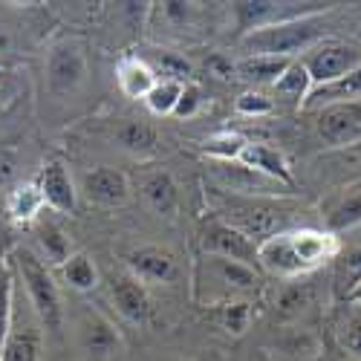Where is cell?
<instances>
[{
	"label": "cell",
	"mask_w": 361,
	"mask_h": 361,
	"mask_svg": "<svg viewBox=\"0 0 361 361\" xmlns=\"http://www.w3.org/2000/svg\"><path fill=\"white\" fill-rule=\"evenodd\" d=\"M338 257V237L326 228H286L257 243V263L275 278H298Z\"/></svg>",
	"instance_id": "6da1fadb"
},
{
	"label": "cell",
	"mask_w": 361,
	"mask_h": 361,
	"mask_svg": "<svg viewBox=\"0 0 361 361\" xmlns=\"http://www.w3.org/2000/svg\"><path fill=\"white\" fill-rule=\"evenodd\" d=\"M260 275L255 266L237 263L228 257L202 255L194 266V298L208 307H228L240 298L255 295L260 289Z\"/></svg>",
	"instance_id": "7a4b0ae2"
},
{
	"label": "cell",
	"mask_w": 361,
	"mask_h": 361,
	"mask_svg": "<svg viewBox=\"0 0 361 361\" xmlns=\"http://www.w3.org/2000/svg\"><path fill=\"white\" fill-rule=\"evenodd\" d=\"M324 38V20L321 15H307L272 26L252 29L240 38V49L249 55H269V58H289L295 61L298 52H310Z\"/></svg>",
	"instance_id": "3957f363"
},
{
	"label": "cell",
	"mask_w": 361,
	"mask_h": 361,
	"mask_svg": "<svg viewBox=\"0 0 361 361\" xmlns=\"http://www.w3.org/2000/svg\"><path fill=\"white\" fill-rule=\"evenodd\" d=\"M15 269L26 286L29 304H32L41 324L47 329H52V333H58V329H61V321H64V307H61V292H58V283L47 269V263L35 252L18 249L15 252Z\"/></svg>",
	"instance_id": "277c9868"
},
{
	"label": "cell",
	"mask_w": 361,
	"mask_h": 361,
	"mask_svg": "<svg viewBox=\"0 0 361 361\" xmlns=\"http://www.w3.org/2000/svg\"><path fill=\"white\" fill-rule=\"evenodd\" d=\"M289 212L275 202L266 200H246V202H234L228 208H223L220 217L226 226L237 228L243 237H249L252 243H263V240L275 237L281 231L289 228Z\"/></svg>",
	"instance_id": "5b68a950"
},
{
	"label": "cell",
	"mask_w": 361,
	"mask_h": 361,
	"mask_svg": "<svg viewBox=\"0 0 361 361\" xmlns=\"http://www.w3.org/2000/svg\"><path fill=\"white\" fill-rule=\"evenodd\" d=\"M300 64L307 67L315 87H324L361 67V47L350 41H321L300 58Z\"/></svg>",
	"instance_id": "8992f818"
},
{
	"label": "cell",
	"mask_w": 361,
	"mask_h": 361,
	"mask_svg": "<svg viewBox=\"0 0 361 361\" xmlns=\"http://www.w3.org/2000/svg\"><path fill=\"white\" fill-rule=\"evenodd\" d=\"M87 81V55L75 41H64L47 55V84L55 96H73Z\"/></svg>",
	"instance_id": "52a82bcc"
},
{
	"label": "cell",
	"mask_w": 361,
	"mask_h": 361,
	"mask_svg": "<svg viewBox=\"0 0 361 361\" xmlns=\"http://www.w3.org/2000/svg\"><path fill=\"white\" fill-rule=\"evenodd\" d=\"M315 128L329 147L361 145V99L321 107Z\"/></svg>",
	"instance_id": "ba28073f"
},
{
	"label": "cell",
	"mask_w": 361,
	"mask_h": 361,
	"mask_svg": "<svg viewBox=\"0 0 361 361\" xmlns=\"http://www.w3.org/2000/svg\"><path fill=\"white\" fill-rule=\"evenodd\" d=\"M326 4H269V0H257V4H234L237 26L243 29V35L260 26H272L295 18H307V15H321Z\"/></svg>",
	"instance_id": "9c48e42d"
},
{
	"label": "cell",
	"mask_w": 361,
	"mask_h": 361,
	"mask_svg": "<svg viewBox=\"0 0 361 361\" xmlns=\"http://www.w3.org/2000/svg\"><path fill=\"white\" fill-rule=\"evenodd\" d=\"M200 246L202 255H214V257H228L237 263L255 266L257 263V243H252L249 237H243L237 228L226 226L223 220L208 223L200 234Z\"/></svg>",
	"instance_id": "30bf717a"
},
{
	"label": "cell",
	"mask_w": 361,
	"mask_h": 361,
	"mask_svg": "<svg viewBox=\"0 0 361 361\" xmlns=\"http://www.w3.org/2000/svg\"><path fill=\"white\" fill-rule=\"evenodd\" d=\"M128 275H133L139 283H173L179 278V260L171 249L162 246H142L128 252Z\"/></svg>",
	"instance_id": "8fae6325"
},
{
	"label": "cell",
	"mask_w": 361,
	"mask_h": 361,
	"mask_svg": "<svg viewBox=\"0 0 361 361\" xmlns=\"http://www.w3.org/2000/svg\"><path fill=\"white\" fill-rule=\"evenodd\" d=\"M81 194L102 208H118L130 200V183L118 168H96L81 176Z\"/></svg>",
	"instance_id": "7c38bea8"
},
{
	"label": "cell",
	"mask_w": 361,
	"mask_h": 361,
	"mask_svg": "<svg viewBox=\"0 0 361 361\" xmlns=\"http://www.w3.org/2000/svg\"><path fill=\"white\" fill-rule=\"evenodd\" d=\"M75 338L78 347L96 358H107L118 350L122 338H118V329L96 310H84L75 321Z\"/></svg>",
	"instance_id": "4fadbf2b"
},
{
	"label": "cell",
	"mask_w": 361,
	"mask_h": 361,
	"mask_svg": "<svg viewBox=\"0 0 361 361\" xmlns=\"http://www.w3.org/2000/svg\"><path fill=\"white\" fill-rule=\"evenodd\" d=\"M110 300L116 312L130 324H145L150 318V295L147 286L139 283L133 275H116L110 281Z\"/></svg>",
	"instance_id": "5bb4252c"
},
{
	"label": "cell",
	"mask_w": 361,
	"mask_h": 361,
	"mask_svg": "<svg viewBox=\"0 0 361 361\" xmlns=\"http://www.w3.org/2000/svg\"><path fill=\"white\" fill-rule=\"evenodd\" d=\"M38 188H41V197H44V205H49L52 212H61V214H70L75 202H78V191L73 185V176L67 171L64 162H47L44 171H41V179H38Z\"/></svg>",
	"instance_id": "9a60e30c"
},
{
	"label": "cell",
	"mask_w": 361,
	"mask_h": 361,
	"mask_svg": "<svg viewBox=\"0 0 361 361\" xmlns=\"http://www.w3.org/2000/svg\"><path fill=\"white\" fill-rule=\"evenodd\" d=\"M240 165H246L252 168L255 173L266 176V179H272V183L283 185V188H292L295 185V179H292V171H289V162L283 159L281 150L275 147H269L263 142H246V147L240 150V157H237Z\"/></svg>",
	"instance_id": "2e32d148"
},
{
	"label": "cell",
	"mask_w": 361,
	"mask_h": 361,
	"mask_svg": "<svg viewBox=\"0 0 361 361\" xmlns=\"http://www.w3.org/2000/svg\"><path fill=\"white\" fill-rule=\"evenodd\" d=\"M324 223L329 234L361 226V185H353L329 200L324 208Z\"/></svg>",
	"instance_id": "e0dca14e"
},
{
	"label": "cell",
	"mask_w": 361,
	"mask_h": 361,
	"mask_svg": "<svg viewBox=\"0 0 361 361\" xmlns=\"http://www.w3.org/2000/svg\"><path fill=\"white\" fill-rule=\"evenodd\" d=\"M214 176L223 183L226 191H240V194H266L269 185H275L272 179H266L260 173H255L252 168L240 165L237 159L234 162H214L212 165Z\"/></svg>",
	"instance_id": "ac0fdd59"
},
{
	"label": "cell",
	"mask_w": 361,
	"mask_h": 361,
	"mask_svg": "<svg viewBox=\"0 0 361 361\" xmlns=\"http://www.w3.org/2000/svg\"><path fill=\"white\" fill-rule=\"evenodd\" d=\"M142 197L150 205V212L171 217L176 212V202H179V188L168 171H154L142 179Z\"/></svg>",
	"instance_id": "d6986e66"
},
{
	"label": "cell",
	"mask_w": 361,
	"mask_h": 361,
	"mask_svg": "<svg viewBox=\"0 0 361 361\" xmlns=\"http://www.w3.org/2000/svg\"><path fill=\"white\" fill-rule=\"evenodd\" d=\"M116 81H118V90H122L128 99H147V93L154 90V84L159 78L147 61L125 58V61H118V67H116Z\"/></svg>",
	"instance_id": "ffe728a7"
},
{
	"label": "cell",
	"mask_w": 361,
	"mask_h": 361,
	"mask_svg": "<svg viewBox=\"0 0 361 361\" xmlns=\"http://www.w3.org/2000/svg\"><path fill=\"white\" fill-rule=\"evenodd\" d=\"M113 139L118 142V147H125L128 154H136V157L154 154L157 145H159L157 128L147 125V122H139V118H122L113 130Z\"/></svg>",
	"instance_id": "44dd1931"
},
{
	"label": "cell",
	"mask_w": 361,
	"mask_h": 361,
	"mask_svg": "<svg viewBox=\"0 0 361 361\" xmlns=\"http://www.w3.org/2000/svg\"><path fill=\"white\" fill-rule=\"evenodd\" d=\"M292 61L289 58H269V55H246L243 61H237L231 67V73H237V78H243L249 84H275L286 67Z\"/></svg>",
	"instance_id": "7402d4cb"
},
{
	"label": "cell",
	"mask_w": 361,
	"mask_h": 361,
	"mask_svg": "<svg viewBox=\"0 0 361 361\" xmlns=\"http://www.w3.org/2000/svg\"><path fill=\"white\" fill-rule=\"evenodd\" d=\"M361 99V67L353 70L350 75L333 81V84H324V87H315L310 90V99L307 104L310 107H326V104H338V102H355Z\"/></svg>",
	"instance_id": "603a6c76"
},
{
	"label": "cell",
	"mask_w": 361,
	"mask_h": 361,
	"mask_svg": "<svg viewBox=\"0 0 361 361\" xmlns=\"http://www.w3.org/2000/svg\"><path fill=\"white\" fill-rule=\"evenodd\" d=\"M61 278H64V283H67L70 289H75V292H90V289L99 286V269H96V263L90 260L87 255L75 252V255H70V257L61 263Z\"/></svg>",
	"instance_id": "cb8c5ba5"
},
{
	"label": "cell",
	"mask_w": 361,
	"mask_h": 361,
	"mask_svg": "<svg viewBox=\"0 0 361 361\" xmlns=\"http://www.w3.org/2000/svg\"><path fill=\"white\" fill-rule=\"evenodd\" d=\"M41 208H44V197H41L38 183H23L20 188H15L9 194V214H12L15 223L35 220Z\"/></svg>",
	"instance_id": "d4e9b609"
},
{
	"label": "cell",
	"mask_w": 361,
	"mask_h": 361,
	"mask_svg": "<svg viewBox=\"0 0 361 361\" xmlns=\"http://www.w3.org/2000/svg\"><path fill=\"white\" fill-rule=\"evenodd\" d=\"M0 353H4V361H41V333L35 326L18 329Z\"/></svg>",
	"instance_id": "484cf974"
},
{
	"label": "cell",
	"mask_w": 361,
	"mask_h": 361,
	"mask_svg": "<svg viewBox=\"0 0 361 361\" xmlns=\"http://www.w3.org/2000/svg\"><path fill=\"white\" fill-rule=\"evenodd\" d=\"M310 87H312V78L307 73V67L300 64V61H292L286 67V73L275 81V90H278V96H283L286 102H304L310 99Z\"/></svg>",
	"instance_id": "4316f807"
},
{
	"label": "cell",
	"mask_w": 361,
	"mask_h": 361,
	"mask_svg": "<svg viewBox=\"0 0 361 361\" xmlns=\"http://www.w3.org/2000/svg\"><path fill=\"white\" fill-rule=\"evenodd\" d=\"M246 147V139L234 133V130H220V133H212L205 142H202V150L212 159L217 162H234L240 157V150Z\"/></svg>",
	"instance_id": "83f0119b"
},
{
	"label": "cell",
	"mask_w": 361,
	"mask_h": 361,
	"mask_svg": "<svg viewBox=\"0 0 361 361\" xmlns=\"http://www.w3.org/2000/svg\"><path fill=\"white\" fill-rule=\"evenodd\" d=\"M38 243H41V249H44V255H47V260L49 263H58L61 266L73 252H70V237L58 228L55 223H41L38 226Z\"/></svg>",
	"instance_id": "f1b7e54d"
},
{
	"label": "cell",
	"mask_w": 361,
	"mask_h": 361,
	"mask_svg": "<svg viewBox=\"0 0 361 361\" xmlns=\"http://www.w3.org/2000/svg\"><path fill=\"white\" fill-rule=\"evenodd\" d=\"M183 87H185V81H165V78H159L154 84V90L147 93V99H145L147 107H150V113H157V116L173 113L179 96H183Z\"/></svg>",
	"instance_id": "f546056e"
},
{
	"label": "cell",
	"mask_w": 361,
	"mask_h": 361,
	"mask_svg": "<svg viewBox=\"0 0 361 361\" xmlns=\"http://www.w3.org/2000/svg\"><path fill=\"white\" fill-rule=\"evenodd\" d=\"M358 283H361V246L358 249H350L336 263V286H338V295L341 298H347Z\"/></svg>",
	"instance_id": "4dcf8cb0"
},
{
	"label": "cell",
	"mask_w": 361,
	"mask_h": 361,
	"mask_svg": "<svg viewBox=\"0 0 361 361\" xmlns=\"http://www.w3.org/2000/svg\"><path fill=\"white\" fill-rule=\"evenodd\" d=\"M12 269L9 263L0 257V350H4V338L9 329V315H12Z\"/></svg>",
	"instance_id": "1f68e13d"
},
{
	"label": "cell",
	"mask_w": 361,
	"mask_h": 361,
	"mask_svg": "<svg viewBox=\"0 0 361 361\" xmlns=\"http://www.w3.org/2000/svg\"><path fill=\"white\" fill-rule=\"evenodd\" d=\"M249 318H252V304H249V300H237V304L223 307V326L228 329V333H234V336L246 333Z\"/></svg>",
	"instance_id": "d6a6232c"
},
{
	"label": "cell",
	"mask_w": 361,
	"mask_h": 361,
	"mask_svg": "<svg viewBox=\"0 0 361 361\" xmlns=\"http://www.w3.org/2000/svg\"><path fill=\"white\" fill-rule=\"evenodd\" d=\"M347 307H353V310H347V318L341 324V341L350 353L361 355V307H355V304H347Z\"/></svg>",
	"instance_id": "836d02e7"
},
{
	"label": "cell",
	"mask_w": 361,
	"mask_h": 361,
	"mask_svg": "<svg viewBox=\"0 0 361 361\" xmlns=\"http://www.w3.org/2000/svg\"><path fill=\"white\" fill-rule=\"evenodd\" d=\"M307 338H310L307 333H300V336H292V338L281 341L275 347V361H310V358H315L318 355L315 350H304Z\"/></svg>",
	"instance_id": "e575fe53"
},
{
	"label": "cell",
	"mask_w": 361,
	"mask_h": 361,
	"mask_svg": "<svg viewBox=\"0 0 361 361\" xmlns=\"http://www.w3.org/2000/svg\"><path fill=\"white\" fill-rule=\"evenodd\" d=\"M154 67H157L154 73L157 75H165V81H183L188 75V64L179 55H173V52H165L162 58H157Z\"/></svg>",
	"instance_id": "d590c367"
},
{
	"label": "cell",
	"mask_w": 361,
	"mask_h": 361,
	"mask_svg": "<svg viewBox=\"0 0 361 361\" xmlns=\"http://www.w3.org/2000/svg\"><path fill=\"white\" fill-rule=\"evenodd\" d=\"M237 113H243V116H266V113H272V99H266L263 93L249 90V93H243L237 99Z\"/></svg>",
	"instance_id": "8d00e7d4"
},
{
	"label": "cell",
	"mask_w": 361,
	"mask_h": 361,
	"mask_svg": "<svg viewBox=\"0 0 361 361\" xmlns=\"http://www.w3.org/2000/svg\"><path fill=\"white\" fill-rule=\"evenodd\" d=\"M307 298H310V286H292V289L281 298V312H283V315H295L298 310L307 307Z\"/></svg>",
	"instance_id": "74e56055"
},
{
	"label": "cell",
	"mask_w": 361,
	"mask_h": 361,
	"mask_svg": "<svg viewBox=\"0 0 361 361\" xmlns=\"http://www.w3.org/2000/svg\"><path fill=\"white\" fill-rule=\"evenodd\" d=\"M197 107H200V87H194V84H188V87H183V96H179V102H176V116H194L197 113Z\"/></svg>",
	"instance_id": "f35d334b"
},
{
	"label": "cell",
	"mask_w": 361,
	"mask_h": 361,
	"mask_svg": "<svg viewBox=\"0 0 361 361\" xmlns=\"http://www.w3.org/2000/svg\"><path fill=\"white\" fill-rule=\"evenodd\" d=\"M15 173V165H12V159H6V157H0V183H9V176Z\"/></svg>",
	"instance_id": "ab89813d"
},
{
	"label": "cell",
	"mask_w": 361,
	"mask_h": 361,
	"mask_svg": "<svg viewBox=\"0 0 361 361\" xmlns=\"http://www.w3.org/2000/svg\"><path fill=\"white\" fill-rule=\"evenodd\" d=\"M344 300H347V304H355V307H361V283H358V286H355V289H353V292H350Z\"/></svg>",
	"instance_id": "60d3db41"
}]
</instances>
